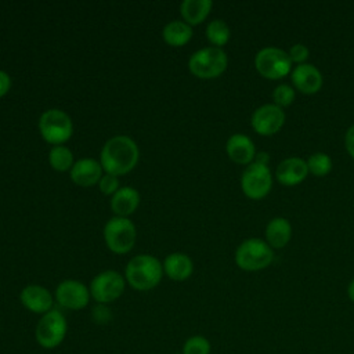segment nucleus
I'll return each instance as SVG.
<instances>
[{"label":"nucleus","instance_id":"nucleus-1","mask_svg":"<svg viewBox=\"0 0 354 354\" xmlns=\"http://www.w3.org/2000/svg\"><path fill=\"white\" fill-rule=\"evenodd\" d=\"M138 158L137 144L127 136H116L104 144L100 163L106 174L122 176L136 167Z\"/></svg>","mask_w":354,"mask_h":354},{"label":"nucleus","instance_id":"nucleus-2","mask_svg":"<svg viewBox=\"0 0 354 354\" xmlns=\"http://www.w3.org/2000/svg\"><path fill=\"white\" fill-rule=\"evenodd\" d=\"M163 264L149 254H138L133 257L126 267L124 277L129 285L136 290H151L162 279Z\"/></svg>","mask_w":354,"mask_h":354},{"label":"nucleus","instance_id":"nucleus-3","mask_svg":"<svg viewBox=\"0 0 354 354\" xmlns=\"http://www.w3.org/2000/svg\"><path fill=\"white\" fill-rule=\"evenodd\" d=\"M68 333V321L59 310H50L43 314L35 328L36 343L46 350L57 348Z\"/></svg>","mask_w":354,"mask_h":354},{"label":"nucleus","instance_id":"nucleus-4","mask_svg":"<svg viewBox=\"0 0 354 354\" xmlns=\"http://www.w3.org/2000/svg\"><path fill=\"white\" fill-rule=\"evenodd\" d=\"M272 248L260 238L245 239L235 252V263L243 271H260L271 264Z\"/></svg>","mask_w":354,"mask_h":354},{"label":"nucleus","instance_id":"nucleus-5","mask_svg":"<svg viewBox=\"0 0 354 354\" xmlns=\"http://www.w3.org/2000/svg\"><path fill=\"white\" fill-rule=\"evenodd\" d=\"M228 58L223 48L205 47L195 51L188 61V68L192 75L199 79L218 77L227 69Z\"/></svg>","mask_w":354,"mask_h":354},{"label":"nucleus","instance_id":"nucleus-6","mask_svg":"<svg viewBox=\"0 0 354 354\" xmlns=\"http://www.w3.org/2000/svg\"><path fill=\"white\" fill-rule=\"evenodd\" d=\"M39 130L47 142L59 145L72 137L73 124L68 113L54 108L41 113L39 119Z\"/></svg>","mask_w":354,"mask_h":354},{"label":"nucleus","instance_id":"nucleus-7","mask_svg":"<svg viewBox=\"0 0 354 354\" xmlns=\"http://www.w3.org/2000/svg\"><path fill=\"white\" fill-rule=\"evenodd\" d=\"M136 236V227L127 217H112L104 227L105 243L118 254L130 252L134 246Z\"/></svg>","mask_w":354,"mask_h":354},{"label":"nucleus","instance_id":"nucleus-8","mask_svg":"<svg viewBox=\"0 0 354 354\" xmlns=\"http://www.w3.org/2000/svg\"><path fill=\"white\" fill-rule=\"evenodd\" d=\"M257 72L270 80H277L286 76L292 71L289 54L278 47H264L254 57Z\"/></svg>","mask_w":354,"mask_h":354},{"label":"nucleus","instance_id":"nucleus-9","mask_svg":"<svg viewBox=\"0 0 354 354\" xmlns=\"http://www.w3.org/2000/svg\"><path fill=\"white\" fill-rule=\"evenodd\" d=\"M272 187V176L266 165L252 162L246 166L241 177V188L243 194L254 201L263 199Z\"/></svg>","mask_w":354,"mask_h":354},{"label":"nucleus","instance_id":"nucleus-10","mask_svg":"<svg viewBox=\"0 0 354 354\" xmlns=\"http://www.w3.org/2000/svg\"><path fill=\"white\" fill-rule=\"evenodd\" d=\"M126 286V279L113 270H106L94 277L90 283L91 297L100 303L106 304L119 299Z\"/></svg>","mask_w":354,"mask_h":354},{"label":"nucleus","instance_id":"nucleus-11","mask_svg":"<svg viewBox=\"0 0 354 354\" xmlns=\"http://www.w3.org/2000/svg\"><path fill=\"white\" fill-rule=\"evenodd\" d=\"M285 123V112L275 104L259 106L250 118L253 130L260 136H272L278 133Z\"/></svg>","mask_w":354,"mask_h":354},{"label":"nucleus","instance_id":"nucleus-12","mask_svg":"<svg viewBox=\"0 0 354 354\" xmlns=\"http://www.w3.org/2000/svg\"><path fill=\"white\" fill-rule=\"evenodd\" d=\"M90 289L75 279L62 281L55 289L57 303L68 310H82L90 301Z\"/></svg>","mask_w":354,"mask_h":354},{"label":"nucleus","instance_id":"nucleus-13","mask_svg":"<svg viewBox=\"0 0 354 354\" xmlns=\"http://www.w3.org/2000/svg\"><path fill=\"white\" fill-rule=\"evenodd\" d=\"M22 306L35 314H46L53 310L54 299L48 289L40 285H28L19 293Z\"/></svg>","mask_w":354,"mask_h":354},{"label":"nucleus","instance_id":"nucleus-14","mask_svg":"<svg viewBox=\"0 0 354 354\" xmlns=\"http://www.w3.org/2000/svg\"><path fill=\"white\" fill-rule=\"evenodd\" d=\"M292 83L303 94H315L321 90L324 79L317 66L301 64L292 71Z\"/></svg>","mask_w":354,"mask_h":354},{"label":"nucleus","instance_id":"nucleus-15","mask_svg":"<svg viewBox=\"0 0 354 354\" xmlns=\"http://www.w3.org/2000/svg\"><path fill=\"white\" fill-rule=\"evenodd\" d=\"M307 174H308L307 162L297 156L283 159L278 165L277 171H275V177H277L278 183H281L282 185H286V187H293V185L300 184L301 181L306 180Z\"/></svg>","mask_w":354,"mask_h":354},{"label":"nucleus","instance_id":"nucleus-16","mask_svg":"<svg viewBox=\"0 0 354 354\" xmlns=\"http://www.w3.org/2000/svg\"><path fill=\"white\" fill-rule=\"evenodd\" d=\"M228 158L238 165H250L256 156L253 141L245 134H232L225 144Z\"/></svg>","mask_w":354,"mask_h":354},{"label":"nucleus","instance_id":"nucleus-17","mask_svg":"<svg viewBox=\"0 0 354 354\" xmlns=\"http://www.w3.org/2000/svg\"><path fill=\"white\" fill-rule=\"evenodd\" d=\"M102 177V166L100 162L84 158L73 163L71 169V178L75 184L80 187H90L98 183Z\"/></svg>","mask_w":354,"mask_h":354},{"label":"nucleus","instance_id":"nucleus-18","mask_svg":"<svg viewBox=\"0 0 354 354\" xmlns=\"http://www.w3.org/2000/svg\"><path fill=\"white\" fill-rule=\"evenodd\" d=\"M140 203V194L133 187H123L119 188L112 199H111V207L112 212L119 217H127L129 214L134 213Z\"/></svg>","mask_w":354,"mask_h":354},{"label":"nucleus","instance_id":"nucleus-19","mask_svg":"<svg viewBox=\"0 0 354 354\" xmlns=\"http://www.w3.org/2000/svg\"><path fill=\"white\" fill-rule=\"evenodd\" d=\"M266 242L274 249L285 248L292 236V225L285 217H275L266 227Z\"/></svg>","mask_w":354,"mask_h":354},{"label":"nucleus","instance_id":"nucleus-20","mask_svg":"<svg viewBox=\"0 0 354 354\" xmlns=\"http://www.w3.org/2000/svg\"><path fill=\"white\" fill-rule=\"evenodd\" d=\"M163 271L173 281H185L194 271L192 260L184 253H171L163 261Z\"/></svg>","mask_w":354,"mask_h":354},{"label":"nucleus","instance_id":"nucleus-21","mask_svg":"<svg viewBox=\"0 0 354 354\" xmlns=\"http://www.w3.org/2000/svg\"><path fill=\"white\" fill-rule=\"evenodd\" d=\"M212 6V0H184L180 6V12L189 26L199 25L209 15Z\"/></svg>","mask_w":354,"mask_h":354},{"label":"nucleus","instance_id":"nucleus-22","mask_svg":"<svg viewBox=\"0 0 354 354\" xmlns=\"http://www.w3.org/2000/svg\"><path fill=\"white\" fill-rule=\"evenodd\" d=\"M163 40L173 47H181L187 44L192 37V28L183 21H171L166 24L162 32Z\"/></svg>","mask_w":354,"mask_h":354},{"label":"nucleus","instance_id":"nucleus-23","mask_svg":"<svg viewBox=\"0 0 354 354\" xmlns=\"http://www.w3.org/2000/svg\"><path fill=\"white\" fill-rule=\"evenodd\" d=\"M230 36L231 30L223 19H213L206 26V37L212 44H214V47L221 48L224 44L228 43Z\"/></svg>","mask_w":354,"mask_h":354},{"label":"nucleus","instance_id":"nucleus-24","mask_svg":"<svg viewBox=\"0 0 354 354\" xmlns=\"http://www.w3.org/2000/svg\"><path fill=\"white\" fill-rule=\"evenodd\" d=\"M48 160L51 167L58 171H65L68 169H72L73 166L72 151L64 145H54L50 149Z\"/></svg>","mask_w":354,"mask_h":354},{"label":"nucleus","instance_id":"nucleus-25","mask_svg":"<svg viewBox=\"0 0 354 354\" xmlns=\"http://www.w3.org/2000/svg\"><path fill=\"white\" fill-rule=\"evenodd\" d=\"M306 162L308 173L317 177H324L332 170V159L325 152H315Z\"/></svg>","mask_w":354,"mask_h":354},{"label":"nucleus","instance_id":"nucleus-26","mask_svg":"<svg viewBox=\"0 0 354 354\" xmlns=\"http://www.w3.org/2000/svg\"><path fill=\"white\" fill-rule=\"evenodd\" d=\"M212 344L202 335L189 336L183 344V354H210Z\"/></svg>","mask_w":354,"mask_h":354},{"label":"nucleus","instance_id":"nucleus-27","mask_svg":"<svg viewBox=\"0 0 354 354\" xmlns=\"http://www.w3.org/2000/svg\"><path fill=\"white\" fill-rule=\"evenodd\" d=\"M295 97H296V91L289 84H279L272 91L274 104L278 105L279 108L289 106L295 101Z\"/></svg>","mask_w":354,"mask_h":354},{"label":"nucleus","instance_id":"nucleus-28","mask_svg":"<svg viewBox=\"0 0 354 354\" xmlns=\"http://www.w3.org/2000/svg\"><path fill=\"white\" fill-rule=\"evenodd\" d=\"M289 58L292 61V64H297V65H301L304 64V61L308 58V54H310V50L307 48V46L301 44V43H297V44H293L289 50Z\"/></svg>","mask_w":354,"mask_h":354},{"label":"nucleus","instance_id":"nucleus-29","mask_svg":"<svg viewBox=\"0 0 354 354\" xmlns=\"http://www.w3.org/2000/svg\"><path fill=\"white\" fill-rule=\"evenodd\" d=\"M100 189L102 194L105 195H111L115 194L119 189V180L116 178V176L112 174H105L101 177L100 180Z\"/></svg>","mask_w":354,"mask_h":354},{"label":"nucleus","instance_id":"nucleus-30","mask_svg":"<svg viewBox=\"0 0 354 354\" xmlns=\"http://www.w3.org/2000/svg\"><path fill=\"white\" fill-rule=\"evenodd\" d=\"M344 144H346V149H347L348 155L354 159V126L348 127V130L346 131Z\"/></svg>","mask_w":354,"mask_h":354},{"label":"nucleus","instance_id":"nucleus-31","mask_svg":"<svg viewBox=\"0 0 354 354\" xmlns=\"http://www.w3.org/2000/svg\"><path fill=\"white\" fill-rule=\"evenodd\" d=\"M10 87H11V79L8 73H6L4 71H0V97L6 95Z\"/></svg>","mask_w":354,"mask_h":354},{"label":"nucleus","instance_id":"nucleus-32","mask_svg":"<svg viewBox=\"0 0 354 354\" xmlns=\"http://www.w3.org/2000/svg\"><path fill=\"white\" fill-rule=\"evenodd\" d=\"M253 162H256V163H260V165H266V166H268V162H270V156H268V153L267 152H260V153H256V156H254V160Z\"/></svg>","mask_w":354,"mask_h":354},{"label":"nucleus","instance_id":"nucleus-33","mask_svg":"<svg viewBox=\"0 0 354 354\" xmlns=\"http://www.w3.org/2000/svg\"><path fill=\"white\" fill-rule=\"evenodd\" d=\"M347 295H348V299L354 303V279L347 286Z\"/></svg>","mask_w":354,"mask_h":354}]
</instances>
